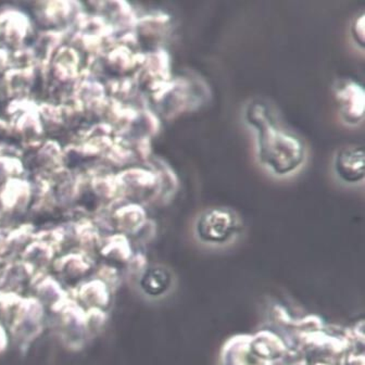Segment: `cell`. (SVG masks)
I'll use <instances>...</instances> for the list:
<instances>
[{
    "instance_id": "cell-6",
    "label": "cell",
    "mask_w": 365,
    "mask_h": 365,
    "mask_svg": "<svg viewBox=\"0 0 365 365\" xmlns=\"http://www.w3.org/2000/svg\"><path fill=\"white\" fill-rule=\"evenodd\" d=\"M350 31H351V35L354 37V41L363 48L365 43L364 14H361V16H356L354 19Z\"/></svg>"
},
{
    "instance_id": "cell-5",
    "label": "cell",
    "mask_w": 365,
    "mask_h": 365,
    "mask_svg": "<svg viewBox=\"0 0 365 365\" xmlns=\"http://www.w3.org/2000/svg\"><path fill=\"white\" fill-rule=\"evenodd\" d=\"M175 279L171 269L161 265H153L145 269L140 277V286L149 298L159 299L170 294L173 289Z\"/></svg>"
},
{
    "instance_id": "cell-4",
    "label": "cell",
    "mask_w": 365,
    "mask_h": 365,
    "mask_svg": "<svg viewBox=\"0 0 365 365\" xmlns=\"http://www.w3.org/2000/svg\"><path fill=\"white\" fill-rule=\"evenodd\" d=\"M336 175L347 184H356L364 178L365 155L362 146L339 149L334 159Z\"/></svg>"
},
{
    "instance_id": "cell-3",
    "label": "cell",
    "mask_w": 365,
    "mask_h": 365,
    "mask_svg": "<svg viewBox=\"0 0 365 365\" xmlns=\"http://www.w3.org/2000/svg\"><path fill=\"white\" fill-rule=\"evenodd\" d=\"M336 105L346 123L358 124L364 118V89L352 80H339L334 85Z\"/></svg>"
},
{
    "instance_id": "cell-1",
    "label": "cell",
    "mask_w": 365,
    "mask_h": 365,
    "mask_svg": "<svg viewBox=\"0 0 365 365\" xmlns=\"http://www.w3.org/2000/svg\"><path fill=\"white\" fill-rule=\"evenodd\" d=\"M246 120L256 130L257 153L263 167L279 176L302 167L306 159L304 145L294 135L277 125L267 106L251 103L246 109Z\"/></svg>"
},
{
    "instance_id": "cell-2",
    "label": "cell",
    "mask_w": 365,
    "mask_h": 365,
    "mask_svg": "<svg viewBox=\"0 0 365 365\" xmlns=\"http://www.w3.org/2000/svg\"><path fill=\"white\" fill-rule=\"evenodd\" d=\"M240 231V221L230 209L211 208L197 219L195 232L201 242L210 246H224L231 242Z\"/></svg>"
}]
</instances>
